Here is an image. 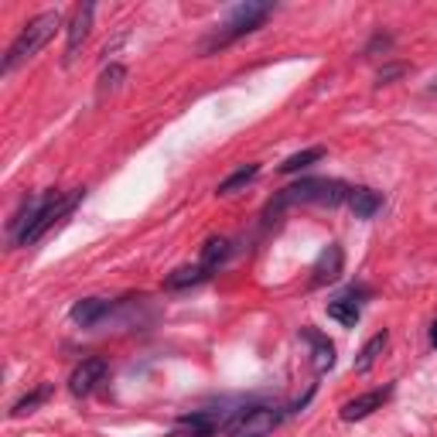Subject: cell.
Here are the masks:
<instances>
[{
	"mask_svg": "<svg viewBox=\"0 0 437 437\" xmlns=\"http://www.w3.org/2000/svg\"><path fill=\"white\" fill-rule=\"evenodd\" d=\"M301 335L314 345V373H328L335 366V345L328 342L321 331H314V328H301Z\"/></svg>",
	"mask_w": 437,
	"mask_h": 437,
	"instance_id": "obj_11",
	"label": "cell"
},
{
	"mask_svg": "<svg viewBox=\"0 0 437 437\" xmlns=\"http://www.w3.org/2000/svg\"><path fill=\"white\" fill-rule=\"evenodd\" d=\"M109 311H113L109 301H103V297H86V301H76V304H72V321H76L79 328H93V325H99Z\"/></svg>",
	"mask_w": 437,
	"mask_h": 437,
	"instance_id": "obj_10",
	"label": "cell"
},
{
	"mask_svg": "<svg viewBox=\"0 0 437 437\" xmlns=\"http://www.w3.org/2000/svg\"><path fill=\"white\" fill-rule=\"evenodd\" d=\"M79 199H82V188H76L72 195H55V191H48L45 199H41V209H38V216L31 218V226L24 229V233L14 239V246H31V243H38L41 236L59 222L62 216H69L72 209L79 205Z\"/></svg>",
	"mask_w": 437,
	"mask_h": 437,
	"instance_id": "obj_3",
	"label": "cell"
},
{
	"mask_svg": "<svg viewBox=\"0 0 437 437\" xmlns=\"http://www.w3.org/2000/svg\"><path fill=\"white\" fill-rule=\"evenodd\" d=\"M328 318H335V321L345 328H356L362 318L359 301H352V297H335V301H328Z\"/></svg>",
	"mask_w": 437,
	"mask_h": 437,
	"instance_id": "obj_14",
	"label": "cell"
},
{
	"mask_svg": "<svg viewBox=\"0 0 437 437\" xmlns=\"http://www.w3.org/2000/svg\"><path fill=\"white\" fill-rule=\"evenodd\" d=\"M260 174V164H246V168H239V171H233L226 181H218V195H233V191H239V188H246Z\"/></svg>",
	"mask_w": 437,
	"mask_h": 437,
	"instance_id": "obj_17",
	"label": "cell"
},
{
	"mask_svg": "<svg viewBox=\"0 0 437 437\" xmlns=\"http://www.w3.org/2000/svg\"><path fill=\"white\" fill-rule=\"evenodd\" d=\"M62 28V14L59 11H45V14L31 17L24 28H21V34H17L14 41H11V48H7V59H4V76L7 72H14L17 65H24L28 59H34L41 48L55 38V31Z\"/></svg>",
	"mask_w": 437,
	"mask_h": 437,
	"instance_id": "obj_2",
	"label": "cell"
},
{
	"mask_svg": "<svg viewBox=\"0 0 437 437\" xmlns=\"http://www.w3.org/2000/svg\"><path fill=\"white\" fill-rule=\"evenodd\" d=\"M106 373H109L106 359H86L82 366H76V373L69 376V390L76 393V396H89L106 379Z\"/></svg>",
	"mask_w": 437,
	"mask_h": 437,
	"instance_id": "obj_6",
	"label": "cell"
},
{
	"mask_svg": "<svg viewBox=\"0 0 437 437\" xmlns=\"http://www.w3.org/2000/svg\"><path fill=\"white\" fill-rule=\"evenodd\" d=\"M393 76H403V65H393V69H383V72H379V82H390Z\"/></svg>",
	"mask_w": 437,
	"mask_h": 437,
	"instance_id": "obj_21",
	"label": "cell"
},
{
	"mask_svg": "<svg viewBox=\"0 0 437 437\" xmlns=\"http://www.w3.org/2000/svg\"><path fill=\"white\" fill-rule=\"evenodd\" d=\"M48 396H51V386H48V383H41V386H38L34 393H28L24 400H17L14 410H11V417H24V413H34V410L45 403Z\"/></svg>",
	"mask_w": 437,
	"mask_h": 437,
	"instance_id": "obj_18",
	"label": "cell"
},
{
	"mask_svg": "<svg viewBox=\"0 0 437 437\" xmlns=\"http://www.w3.org/2000/svg\"><path fill=\"white\" fill-rule=\"evenodd\" d=\"M342 266H345V253L338 243H328L321 256L314 260L311 266V287H321V283H331L342 277Z\"/></svg>",
	"mask_w": 437,
	"mask_h": 437,
	"instance_id": "obj_7",
	"label": "cell"
},
{
	"mask_svg": "<svg viewBox=\"0 0 437 437\" xmlns=\"http://www.w3.org/2000/svg\"><path fill=\"white\" fill-rule=\"evenodd\" d=\"M226 256H229V243H226V239H209V243H205V250H202V266L212 273Z\"/></svg>",
	"mask_w": 437,
	"mask_h": 437,
	"instance_id": "obj_19",
	"label": "cell"
},
{
	"mask_svg": "<svg viewBox=\"0 0 437 437\" xmlns=\"http://www.w3.org/2000/svg\"><path fill=\"white\" fill-rule=\"evenodd\" d=\"M348 195H352V188L345 185V181H335V178H308V181H297V185L283 188L281 195L266 205V218L277 216L287 205H308V202L342 205V202H348Z\"/></svg>",
	"mask_w": 437,
	"mask_h": 437,
	"instance_id": "obj_1",
	"label": "cell"
},
{
	"mask_svg": "<svg viewBox=\"0 0 437 437\" xmlns=\"http://www.w3.org/2000/svg\"><path fill=\"white\" fill-rule=\"evenodd\" d=\"M93 14L96 7L93 4H82V7H76V14H72V21H69V45H65V62H72L79 55V48H82V41L89 38V28H93Z\"/></svg>",
	"mask_w": 437,
	"mask_h": 437,
	"instance_id": "obj_9",
	"label": "cell"
},
{
	"mask_svg": "<svg viewBox=\"0 0 437 437\" xmlns=\"http://www.w3.org/2000/svg\"><path fill=\"white\" fill-rule=\"evenodd\" d=\"M386 342H390V335H386V331H376L373 338L359 348V356H356V362H352V369H356V373H369V369H373V362L383 356Z\"/></svg>",
	"mask_w": 437,
	"mask_h": 437,
	"instance_id": "obj_13",
	"label": "cell"
},
{
	"mask_svg": "<svg viewBox=\"0 0 437 437\" xmlns=\"http://www.w3.org/2000/svg\"><path fill=\"white\" fill-rule=\"evenodd\" d=\"M431 345H434V348H437V321H434V325H431Z\"/></svg>",
	"mask_w": 437,
	"mask_h": 437,
	"instance_id": "obj_22",
	"label": "cell"
},
{
	"mask_svg": "<svg viewBox=\"0 0 437 437\" xmlns=\"http://www.w3.org/2000/svg\"><path fill=\"white\" fill-rule=\"evenodd\" d=\"M348 209L356 212V218H373L379 209H383V195L373 191V188H352L348 195Z\"/></svg>",
	"mask_w": 437,
	"mask_h": 437,
	"instance_id": "obj_12",
	"label": "cell"
},
{
	"mask_svg": "<svg viewBox=\"0 0 437 437\" xmlns=\"http://www.w3.org/2000/svg\"><path fill=\"white\" fill-rule=\"evenodd\" d=\"M202 281H209V270H205L202 263L199 266H178L171 277L164 281V287H168V291H181V287H195V283H202Z\"/></svg>",
	"mask_w": 437,
	"mask_h": 437,
	"instance_id": "obj_15",
	"label": "cell"
},
{
	"mask_svg": "<svg viewBox=\"0 0 437 437\" xmlns=\"http://www.w3.org/2000/svg\"><path fill=\"white\" fill-rule=\"evenodd\" d=\"M390 396H393V386H386V390H369V393H362V396H356V400L342 403V421H345V423L366 421V417H369V413H376V410L386 403Z\"/></svg>",
	"mask_w": 437,
	"mask_h": 437,
	"instance_id": "obj_8",
	"label": "cell"
},
{
	"mask_svg": "<svg viewBox=\"0 0 437 437\" xmlns=\"http://www.w3.org/2000/svg\"><path fill=\"white\" fill-rule=\"evenodd\" d=\"M321 157H325V147H304V151H297V154H291L283 161L281 174H294V171H301V168L314 164V161H321Z\"/></svg>",
	"mask_w": 437,
	"mask_h": 437,
	"instance_id": "obj_16",
	"label": "cell"
},
{
	"mask_svg": "<svg viewBox=\"0 0 437 437\" xmlns=\"http://www.w3.org/2000/svg\"><path fill=\"white\" fill-rule=\"evenodd\" d=\"M273 14V4H256V0H246V4H236L233 11L222 21V31H218V41H233L239 34H250L263 24L266 17Z\"/></svg>",
	"mask_w": 437,
	"mask_h": 437,
	"instance_id": "obj_4",
	"label": "cell"
},
{
	"mask_svg": "<svg viewBox=\"0 0 437 437\" xmlns=\"http://www.w3.org/2000/svg\"><path fill=\"white\" fill-rule=\"evenodd\" d=\"M126 79V69L124 65H109V69H103V76H99V96L113 93V89H120V82Z\"/></svg>",
	"mask_w": 437,
	"mask_h": 437,
	"instance_id": "obj_20",
	"label": "cell"
},
{
	"mask_svg": "<svg viewBox=\"0 0 437 437\" xmlns=\"http://www.w3.org/2000/svg\"><path fill=\"white\" fill-rule=\"evenodd\" d=\"M281 421H283V410H277V406H246L226 427H229L233 437H263Z\"/></svg>",
	"mask_w": 437,
	"mask_h": 437,
	"instance_id": "obj_5",
	"label": "cell"
}]
</instances>
